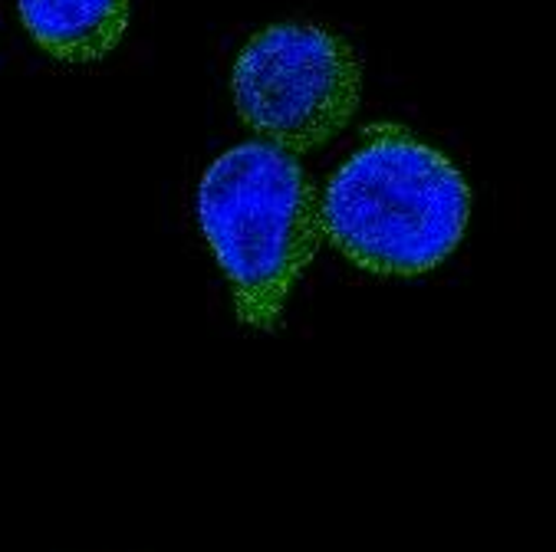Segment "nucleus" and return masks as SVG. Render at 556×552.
<instances>
[{
    "mask_svg": "<svg viewBox=\"0 0 556 552\" xmlns=\"http://www.w3.org/2000/svg\"><path fill=\"white\" fill-rule=\"evenodd\" d=\"M323 238L372 277H425L448 260L471 220L462 168L395 123H376L319 194Z\"/></svg>",
    "mask_w": 556,
    "mask_h": 552,
    "instance_id": "nucleus-1",
    "label": "nucleus"
},
{
    "mask_svg": "<svg viewBox=\"0 0 556 552\" xmlns=\"http://www.w3.org/2000/svg\"><path fill=\"white\" fill-rule=\"evenodd\" d=\"M201 234L228 277L241 325L274 333L293 283L313 264L323 220L319 191L300 158L270 142H241L198 181Z\"/></svg>",
    "mask_w": 556,
    "mask_h": 552,
    "instance_id": "nucleus-2",
    "label": "nucleus"
},
{
    "mask_svg": "<svg viewBox=\"0 0 556 552\" xmlns=\"http://www.w3.org/2000/svg\"><path fill=\"white\" fill-rule=\"evenodd\" d=\"M231 92L244 129L293 155L323 149L359 113L363 63L316 24H270L238 53Z\"/></svg>",
    "mask_w": 556,
    "mask_h": 552,
    "instance_id": "nucleus-3",
    "label": "nucleus"
},
{
    "mask_svg": "<svg viewBox=\"0 0 556 552\" xmlns=\"http://www.w3.org/2000/svg\"><path fill=\"white\" fill-rule=\"evenodd\" d=\"M27 37L63 66H89L113 53L132 21L129 0H17Z\"/></svg>",
    "mask_w": 556,
    "mask_h": 552,
    "instance_id": "nucleus-4",
    "label": "nucleus"
}]
</instances>
